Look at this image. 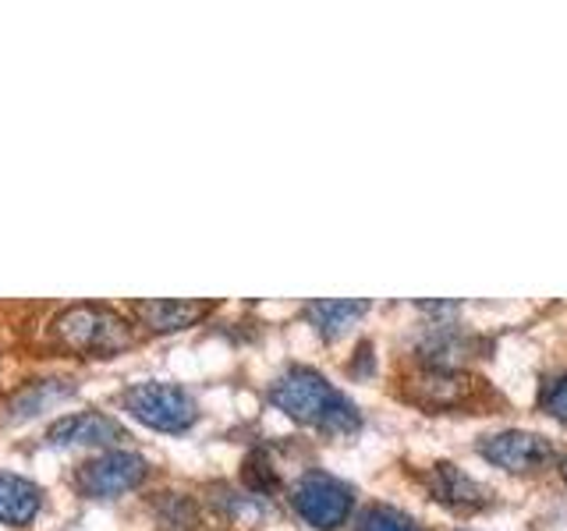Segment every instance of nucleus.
Returning a JSON list of instances; mask_svg holds the SVG:
<instances>
[{"instance_id":"nucleus-1","label":"nucleus","mask_w":567,"mask_h":531,"mask_svg":"<svg viewBox=\"0 0 567 531\" xmlns=\"http://www.w3.org/2000/svg\"><path fill=\"white\" fill-rule=\"evenodd\" d=\"M270 404L288 418L327 436H351L362 429V415L348 394H341L316 368H288L270 386Z\"/></svg>"},{"instance_id":"nucleus-2","label":"nucleus","mask_w":567,"mask_h":531,"mask_svg":"<svg viewBox=\"0 0 567 531\" xmlns=\"http://www.w3.org/2000/svg\"><path fill=\"white\" fill-rule=\"evenodd\" d=\"M53 333L71 351L117 354L135 344V330L124 315L103 305H71L53 319Z\"/></svg>"},{"instance_id":"nucleus-3","label":"nucleus","mask_w":567,"mask_h":531,"mask_svg":"<svg viewBox=\"0 0 567 531\" xmlns=\"http://www.w3.org/2000/svg\"><path fill=\"white\" fill-rule=\"evenodd\" d=\"M124 412L156 433H185L199 418V407L182 386L171 383H138L124 394Z\"/></svg>"},{"instance_id":"nucleus-4","label":"nucleus","mask_w":567,"mask_h":531,"mask_svg":"<svg viewBox=\"0 0 567 531\" xmlns=\"http://www.w3.org/2000/svg\"><path fill=\"white\" fill-rule=\"evenodd\" d=\"M291 507L306 524L319 531H333L348 521V513L354 507V492L341 478H333L327 471H309V475H301V482L295 486Z\"/></svg>"},{"instance_id":"nucleus-5","label":"nucleus","mask_w":567,"mask_h":531,"mask_svg":"<svg viewBox=\"0 0 567 531\" xmlns=\"http://www.w3.org/2000/svg\"><path fill=\"white\" fill-rule=\"evenodd\" d=\"M478 457H486L489 465L504 471H536V468H546L549 460H557V450H554V442L536 433L507 429V433L478 439Z\"/></svg>"},{"instance_id":"nucleus-6","label":"nucleus","mask_w":567,"mask_h":531,"mask_svg":"<svg viewBox=\"0 0 567 531\" xmlns=\"http://www.w3.org/2000/svg\"><path fill=\"white\" fill-rule=\"evenodd\" d=\"M150 465L142 454H132V450H111L96 460H89L82 468V489L89 496H96V500H111V496H121L135 489L142 478H146Z\"/></svg>"},{"instance_id":"nucleus-7","label":"nucleus","mask_w":567,"mask_h":531,"mask_svg":"<svg viewBox=\"0 0 567 531\" xmlns=\"http://www.w3.org/2000/svg\"><path fill=\"white\" fill-rule=\"evenodd\" d=\"M430 489L440 503H447L454 510H478L489 503V492L454 465H436L430 475Z\"/></svg>"},{"instance_id":"nucleus-8","label":"nucleus","mask_w":567,"mask_h":531,"mask_svg":"<svg viewBox=\"0 0 567 531\" xmlns=\"http://www.w3.org/2000/svg\"><path fill=\"white\" fill-rule=\"evenodd\" d=\"M47 439L61 442V447H68V442H117L124 439V429L114 418H106L100 412H85V415H68L61 421H53Z\"/></svg>"},{"instance_id":"nucleus-9","label":"nucleus","mask_w":567,"mask_h":531,"mask_svg":"<svg viewBox=\"0 0 567 531\" xmlns=\"http://www.w3.org/2000/svg\"><path fill=\"white\" fill-rule=\"evenodd\" d=\"M40 513V489L29 478L0 471V524L25 528Z\"/></svg>"},{"instance_id":"nucleus-10","label":"nucleus","mask_w":567,"mask_h":531,"mask_svg":"<svg viewBox=\"0 0 567 531\" xmlns=\"http://www.w3.org/2000/svg\"><path fill=\"white\" fill-rule=\"evenodd\" d=\"M209 312V305L203 301H171V298H159V301H142L138 315L142 323L156 333H174V330H188L195 326L199 319Z\"/></svg>"},{"instance_id":"nucleus-11","label":"nucleus","mask_w":567,"mask_h":531,"mask_svg":"<svg viewBox=\"0 0 567 531\" xmlns=\"http://www.w3.org/2000/svg\"><path fill=\"white\" fill-rule=\"evenodd\" d=\"M472 383L461 376V372L451 368H433V372H422L412 383V400L425 404V407H451L461 404L468 397Z\"/></svg>"},{"instance_id":"nucleus-12","label":"nucleus","mask_w":567,"mask_h":531,"mask_svg":"<svg viewBox=\"0 0 567 531\" xmlns=\"http://www.w3.org/2000/svg\"><path fill=\"white\" fill-rule=\"evenodd\" d=\"M369 312V301H344V298H323V301H309L306 319L316 326L319 336H341L354 319H362Z\"/></svg>"},{"instance_id":"nucleus-13","label":"nucleus","mask_w":567,"mask_h":531,"mask_svg":"<svg viewBox=\"0 0 567 531\" xmlns=\"http://www.w3.org/2000/svg\"><path fill=\"white\" fill-rule=\"evenodd\" d=\"M75 394V386L64 383V379H43V383H29L22 394H18L11 404H8V418L11 421H25V418H35V415H43L50 412L53 404H61L64 397Z\"/></svg>"},{"instance_id":"nucleus-14","label":"nucleus","mask_w":567,"mask_h":531,"mask_svg":"<svg viewBox=\"0 0 567 531\" xmlns=\"http://www.w3.org/2000/svg\"><path fill=\"white\" fill-rule=\"evenodd\" d=\"M359 531H422V528L394 507H369L359 521Z\"/></svg>"},{"instance_id":"nucleus-15","label":"nucleus","mask_w":567,"mask_h":531,"mask_svg":"<svg viewBox=\"0 0 567 531\" xmlns=\"http://www.w3.org/2000/svg\"><path fill=\"white\" fill-rule=\"evenodd\" d=\"M241 478H245V486L252 489V492H270V489H277V471L270 468V460L259 457V454H252V457L245 460Z\"/></svg>"},{"instance_id":"nucleus-16","label":"nucleus","mask_w":567,"mask_h":531,"mask_svg":"<svg viewBox=\"0 0 567 531\" xmlns=\"http://www.w3.org/2000/svg\"><path fill=\"white\" fill-rule=\"evenodd\" d=\"M543 412L549 418H557L567 425V372H560V376H554L546 383L543 389Z\"/></svg>"},{"instance_id":"nucleus-17","label":"nucleus","mask_w":567,"mask_h":531,"mask_svg":"<svg viewBox=\"0 0 567 531\" xmlns=\"http://www.w3.org/2000/svg\"><path fill=\"white\" fill-rule=\"evenodd\" d=\"M564 478H567V460H564Z\"/></svg>"}]
</instances>
